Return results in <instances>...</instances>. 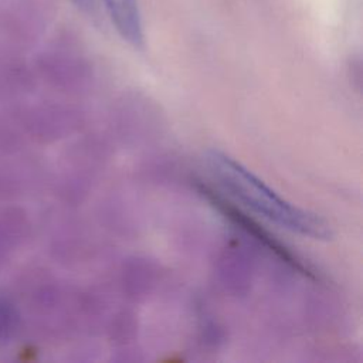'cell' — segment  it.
Wrapping results in <instances>:
<instances>
[{"label":"cell","mask_w":363,"mask_h":363,"mask_svg":"<svg viewBox=\"0 0 363 363\" xmlns=\"http://www.w3.org/2000/svg\"><path fill=\"white\" fill-rule=\"evenodd\" d=\"M204 162L218 184L247 208L303 237L332 238V230L326 220L286 201L228 155L211 149L206 152Z\"/></svg>","instance_id":"1"},{"label":"cell","mask_w":363,"mask_h":363,"mask_svg":"<svg viewBox=\"0 0 363 363\" xmlns=\"http://www.w3.org/2000/svg\"><path fill=\"white\" fill-rule=\"evenodd\" d=\"M72 3H75L77 7L86 10V11L92 10V7H94V0H72Z\"/></svg>","instance_id":"3"},{"label":"cell","mask_w":363,"mask_h":363,"mask_svg":"<svg viewBox=\"0 0 363 363\" xmlns=\"http://www.w3.org/2000/svg\"><path fill=\"white\" fill-rule=\"evenodd\" d=\"M119 35L135 48L143 47V26L138 0H102Z\"/></svg>","instance_id":"2"}]
</instances>
